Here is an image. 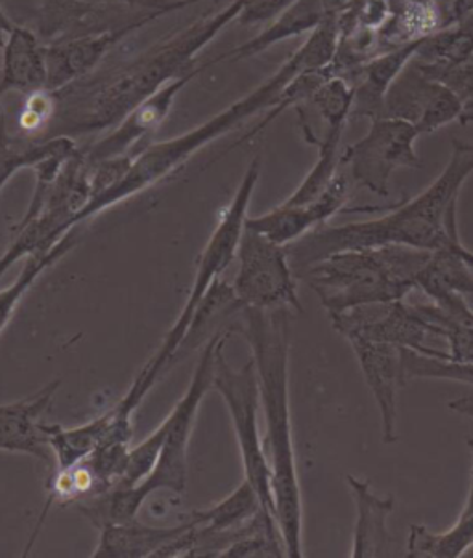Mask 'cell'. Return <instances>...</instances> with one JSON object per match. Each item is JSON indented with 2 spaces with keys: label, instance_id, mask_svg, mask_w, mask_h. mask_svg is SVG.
I'll return each mask as SVG.
<instances>
[{
  "label": "cell",
  "instance_id": "obj_1",
  "mask_svg": "<svg viewBox=\"0 0 473 558\" xmlns=\"http://www.w3.org/2000/svg\"><path fill=\"white\" fill-rule=\"evenodd\" d=\"M243 7L244 0H231L220 12L198 19L108 76L56 93V113L41 141L73 140L76 135L100 134L116 128L146 98L191 71L195 56L237 21Z\"/></svg>",
  "mask_w": 473,
  "mask_h": 558
},
{
  "label": "cell",
  "instance_id": "obj_2",
  "mask_svg": "<svg viewBox=\"0 0 473 558\" xmlns=\"http://www.w3.org/2000/svg\"><path fill=\"white\" fill-rule=\"evenodd\" d=\"M340 32L337 13H328L320 25L311 32L307 41L289 58V60L262 85L246 97L239 98L237 102L228 106L217 116L202 122L201 126L189 130L185 134L161 141L141 150L130 165L126 174L113 185L104 191L102 195L95 196L82 211L74 217L73 228H78L85 220L92 219L108 207L117 206L121 202L140 195L146 189L158 185L165 178L172 177L180 167L187 163L196 153L213 141L220 140L222 135L230 134L231 130L241 126L250 117L272 110L279 102L287 87L307 71L328 68L339 49Z\"/></svg>",
  "mask_w": 473,
  "mask_h": 558
},
{
  "label": "cell",
  "instance_id": "obj_3",
  "mask_svg": "<svg viewBox=\"0 0 473 558\" xmlns=\"http://www.w3.org/2000/svg\"><path fill=\"white\" fill-rule=\"evenodd\" d=\"M453 150L440 177L424 193L403 202L379 219L342 226H318L296 243L287 246L294 276L328 255L347 250L376 248L401 244L433 250L448 244L459 233L457 201L473 174V145L453 140Z\"/></svg>",
  "mask_w": 473,
  "mask_h": 558
},
{
  "label": "cell",
  "instance_id": "obj_4",
  "mask_svg": "<svg viewBox=\"0 0 473 558\" xmlns=\"http://www.w3.org/2000/svg\"><path fill=\"white\" fill-rule=\"evenodd\" d=\"M289 311L286 307H243L241 316L231 324L230 333L243 335L252 348V361L259 379V396L267 425L265 449L272 470L276 520L286 541L287 557L302 558V492L298 481L289 400Z\"/></svg>",
  "mask_w": 473,
  "mask_h": 558
},
{
  "label": "cell",
  "instance_id": "obj_5",
  "mask_svg": "<svg viewBox=\"0 0 473 558\" xmlns=\"http://www.w3.org/2000/svg\"><path fill=\"white\" fill-rule=\"evenodd\" d=\"M432 252L401 244L347 250L305 268L296 278L320 298L328 316L359 305L403 300L416 289V276Z\"/></svg>",
  "mask_w": 473,
  "mask_h": 558
},
{
  "label": "cell",
  "instance_id": "obj_6",
  "mask_svg": "<svg viewBox=\"0 0 473 558\" xmlns=\"http://www.w3.org/2000/svg\"><path fill=\"white\" fill-rule=\"evenodd\" d=\"M225 331H217L207 340L195 372L189 383V389L178 401L172 413L165 418L167 433L163 446L159 451L158 462L150 475L134 488H111V490L80 501V510L89 518L95 527H104L110 523H124L137 518L146 499L159 490L183 494L187 486V449L189 440L195 427L196 413L201 403L211 390L213 363L219 340Z\"/></svg>",
  "mask_w": 473,
  "mask_h": 558
},
{
  "label": "cell",
  "instance_id": "obj_7",
  "mask_svg": "<svg viewBox=\"0 0 473 558\" xmlns=\"http://www.w3.org/2000/svg\"><path fill=\"white\" fill-rule=\"evenodd\" d=\"M259 178H262V158L255 156L248 169L244 172L235 196H233V201L222 215L217 230L213 231L206 248L202 252L201 262H198V268H196L195 281H193V287L189 291L187 302L183 305L182 313L174 322V326L170 328L169 335L165 337L161 348L150 359V363L146 364L145 368L141 371L140 376L132 383V387L124 396L128 403L134 405L135 409L141 405V401L145 400V396L158 383L161 374L167 372L169 366H172V359H174L178 348L185 339V335L191 328V322H193L196 311L201 307L202 300L206 298L213 283L220 279V274L225 272L226 268L230 267L231 262L235 259L237 246H239L244 225L248 219L250 202H252L255 187L259 183Z\"/></svg>",
  "mask_w": 473,
  "mask_h": 558
},
{
  "label": "cell",
  "instance_id": "obj_8",
  "mask_svg": "<svg viewBox=\"0 0 473 558\" xmlns=\"http://www.w3.org/2000/svg\"><path fill=\"white\" fill-rule=\"evenodd\" d=\"M228 335V333H226ZM226 335L217 344L213 363L211 390L225 400L235 429L237 444L243 459L244 480L257 492L263 507L276 517L272 494V470L265 440L259 433V379L252 359L235 371L225 355Z\"/></svg>",
  "mask_w": 473,
  "mask_h": 558
},
{
  "label": "cell",
  "instance_id": "obj_9",
  "mask_svg": "<svg viewBox=\"0 0 473 558\" xmlns=\"http://www.w3.org/2000/svg\"><path fill=\"white\" fill-rule=\"evenodd\" d=\"M0 8L13 25L31 28L45 45L124 26H146L172 13L169 10L100 7L82 0H0Z\"/></svg>",
  "mask_w": 473,
  "mask_h": 558
},
{
  "label": "cell",
  "instance_id": "obj_10",
  "mask_svg": "<svg viewBox=\"0 0 473 558\" xmlns=\"http://www.w3.org/2000/svg\"><path fill=\"white\" fill-rule=\"evenodd\" d=\"M235 278L231 291L243 307L286 310L302 313L296 292V276L292 270L287 246L274 243L259 231L244 225L237 246Z\"/></svg>",
  "mask_w": 473,
  "mask_h": 558
},
{
  "label": "cell",
  "instance_id": "obj_11",
  "mask_svg": "<svg viewBox=\"0 0 473 558\" xmlns=\"http://www.w3.org/2000/svg\"><path fill=\"white\" fill-rule=\"evenodd\" d=\"M419 130L398 119H374L364 137L348 145L340 156V167L359 187L377 196H389L390 178L398 169H422L414 150Z\"/></svg>",
  "mask_w": 473,
  "mask_h": 558
},
{
  "label": "cell",
  "instance_id": "obj_12",
  "mask_svg": "<svg viewBox=\"0 0 473 558\" xmlns=\"http://www.w3.org/2000/svg\"><path fill=\"white\" fill-rule=\"evenodd\" d=\"M381 117L409 122L425 135L435 134L451 122L468 124L473 121V111L448 84L411 60L385 95Z\"/></svg>",
  "mask_w": 473,
  "mask_h": 558
},
{
  "label": "cell",
  "instance_id": "obj_13",
  "mask_svg": "<svg viewBox=\"0 0 473 558\" xmlns=\"http://www.w3.org/2000/svg\"><path fill=\"white\" fill-rule=\"evenodd\" d=\"M329 320L335 331L344 339L363 337L414 350L429 357L448 359V353L429 347L427 340L435 337L432 326L420 315L416 305L405 304L403 300L359 305L340 315L329 316Z\"/></svg>",
  "mask_w": 473,
  "mask_h": 558
},
{
  "label": "cell",
  "instance_id": "obj_14",
  "mask_svg": "<svg viewBox=\"0 0 473 558\" xmlns=\"http://www.w3.org/2000/svg\"><path fill=\"white\" fill-rule=\"evenodd\" d=\"M202 71H206L204 65L193 68L161 87L153 97L146 98L145 102L130 111L111 130L110 134L84 150L85 161L89 165H97L100 161H106V159L121 158V156H134L135 158L137 153H134V148H137L140 143L158 132L159 126L167 121V117L174 108L178 95Z\"/></svg>",
  "mask_w": 473,
  "mask_h": 558
},
{
  "label": "cell",
  "instance_id": "obj_15",
  "mask_svg": "<svg viewBox=\"0 0 473 558\" xmlns=\"http://www.w3.org/2000/svg\"><path fill=\"white\" fill-rule=\"evenodd\" d=\"M347 340L353 348V353L361 364L364 381L368 385L381 414L383 442H398V395L407 381L403 371V348L363 337H350Z\"/></svg>",
  "mask_w": 473,
  "mask_h": 558
},
{
  "label": "cell",
  "instance_id": "obj_16",
  "mask_svg": "<svg viewBox=\"0 0 473 558\" xmlns=\"http://www.w3.org/2000/svg\"><path fill=\"white\" fill-rule=\"evenodd\" d=\"M348 195H350V178L348 172L339 169L326 191L307 206L281 204L265 215L248 217L246 226L259 231L274 243L289 246L296 243L298 239L307 235L311 230L333 219L335 215L347 206Z\"/></svg>",
  "mask_w": 473,
  "mask_h": 558
},
{
  "label": "cell",
  "instance_id": "obj_17",
  "mask_svg": "<svg viewBox=\"0 0 473 558\" xmlns=\"http://www.w3.org/2000/svg\"><path fill=\"white\" fill-rule=\"evenodd\" d=\"M141 28L145 26H124L116 31L98 32L92 36L47 45V92L56 95L71 85L78 84L80 80L97 69L98 63L110 54L116 45Z\"/></svg>",
  "mask_w": 473,
  "mask_h": 558
},
{
  "label": "cell",
  "instance_id": "obj_18",
  "mask_svg": "<svg viewBox=\"0 0 473 558\" xmlns=\"http://www.w3.org/2000/svg\"><path fill=\"white\" fill-rule=\"evenodd\" d=\"M60 381L49 383L39 392L25 400L0 405V449L13 453H28L43 462H52L47 435L39 424L43 413L54 400Z\"/></svg>",
  "mask_w": 473,
  "mask_h": 558
},
{
  "label": "cell",
  "instance_id": "obj_19",
  "mask_svg": "<svg viewBox=\"0 0 473 558\" xmlns=\"http://www.w3.org/2000/svg\"><path fill=\"white\" fill-rule=\"evenodd\" d=\"M47 45L31 28L13 25L0 58V98L12 92H47Z\"/></svg>",
  "mask_w": 473,
  "mask_h": 558
},
{
  "label": "cell",
  "instance_id": "obj_20",
  "mask_svg": "<svg viewBox=\"0 0 473 558\" xmlns=\"http://www.w3.org/2000/svg\"><path fill=\"white\" fill-rule=\"evenodd\" d=\"M348 488L352 492L357 507V520L353 531L352 558L396 557L395 542L390 538L387 520L395 510L392 496H377L372 490L371 481L348 475Z\"/></svg>",
  "mask_w": 473,
  "mask_h": 558
},
{
  "label": "cell",
  "instance_id": "obj_21",
  "mask_svg": "<svg viewBox=\"0 0 473 558\" xmlns=\"http://www.w3.org/2000/svg\"><path fill=\"white\" fill-rule=\"evenodd\" d=\"M420 41L407 43L398 49L374 56L353 73L350 84L353 87L352 117H368L371 121L381 119L383 102L390 85L398 78V74L409 65L419 52Z\"/></svg>",
  "mask_w": 473,
  "mask_h": 558
},
{
  "label": "cell",
  "instance_id": "obj_22",
  "mask_svg": "<svg viewBox=\"0 0 473 558\" xmlns=\"http://www.w3.org/2000/svg\"><path fill=\"white\" fill-rule=\"evenodd\" d=\"M326 15H328V12H326V8H324L320 0H298L296 4H292L278 19H274L265 31L259 32L250 41L243 43L235 49L228 50L225 54L217 56L215 60L206 61L202 65L207 69L219 65V63H235V61L254 58V56L262 54L278 43L292 39V37L304 36L307 32L315 31Z\"/></svg>",
  "mask_w": 473,
  "mask_h": 558
},
{
  "label": "cell",
  "instance_id": "obj_23",
  "mask_svg": "<svg viewBox=\"0 0 473 558\" xmlns=\"http://www.w3.org/2000/svg\"><path fill=\"white\" fill-rule=\"evenodd\" d=\"M193 527L187 518L177 527H150L145 523L130 520L124 523H110L100 527L97 549L93 557L98 558H146L156 557L170 542Z\"/></svg>",
  "mask_w": 473,
  "mask_h": 558
},
{
  "label": "cell",
  "instance_id": "obj_24",
  "mask_svg": "<svg viewBox=\"0 0 473 558\" xmlns=\"http://www.w3.org/2000/svg\"><path fill=\"white\" fill-rule=\"evenodd\" d=\"M459 233L448 244L433 250L416 276V289L429 296L433 304H442L453 296H473V270L461 254Z\"/></svg>",
  "mask_w": 473,
  "mask_h": 558
},
{
  "label": "cell",
  "instance_id": "obj_25",
  "mask_svg": "<svg viewBox=\"0 0 473 558\" xmlns=\"http://www.w3.org/2000/svg\"><path fill=\"white\" fill-rule=\"evenodd\" d=\"M78 146L71 137L36 141L26 135H15L8 130L7 117L0 116V191L19 170L34 169L37 165L54 158L71 156Z\"/></svg>",
  "mask_w": 473,
  "mask_h": 558
},
{
  "label": "cell",
  "instance_id": "obj_26",
  "mask_svg": "<svg viewBox=\"0 0 473 558\" xmlns=\"http://www.w3.org/2000/svg\"><path fill=\"white\" fill-rule=\"evenodd\" d=\"M435 337L448 340V359L473 363V311L466 296H453L442 304H414Z\"/></svg>",
  "mask_w": 473,
  "mask_h": 558
},
{
  "label": "cell",
  "instance_id": "obj_27",
  "mask_svg": "<svg viewBox=\"0 0 473 558\" xmlns=\"http://www.w3.org/2000/svg\"><path fill=\"white\" fill-rule=\"evenodd\" d=\"M116 407H111L110 411L100 414L98 418L71 429L60 425H43L50 451L54 456L56 470H68L97 451L104 440L110 437Z\"/></svg>",
  "mask_w": 473,
  "mask_h": 558
},
{
  "label": "cell",
  "instance_id": "obj_28",
  "mask_svg": "<svg viewBox=\"0 0 473 558\" xmlns=\"http://www.w3.org/2000/svg\"><path fill=\"white\" fill-rule=\"evenodd\" d=\"M473 547V488L468 492L461 517L442 533L413 525L407 541V557L459 558Z\"/></svg>",
  "mask_w": 473,
  "mask_h": 558
},
{
  "label": "cell",
  "instance_id": "obj_29",
  "mask_svg": "<svg viewBox=\"0 0 473 558\" xmlns=\"http://www.w3.org/2000/svg\"><path fill=\"white\" fill-rule=\"evenodd\" d=\"M76 244H78V233H76V228H73L58 243L52 244L49 248L39 250V252L28 257V262H26L23 272L19 274V278L8 289L0 291V335L7 329L8 324L12 320L13 313L17 311V305L21 304V300L25 298L28 289L36 283V279L47 268L60 262L63 255H68Z\"/></svg>",
  "mask_w": 473,
  "mask_h": 558
},
{
  "label": "cell",
  "instance_id": "obj_30",
  "mask_svg": "<svg viewBox=\"0 0 473 558\" xmlns=\"http://www.w3.org/2000/svg\"><path fill=\"white\" fill-rule=\"evenodd\" d=\"M265 509L257 492L252 488L248 481L244 480L228 498L207 509L195 510L189 518L209 533H228L237 531L259 514Z\"/></svg>",
  "mask_w": 473,
  "mask_h": 558
},
{
  "label": "cell",
  "instance_id": "obj_31",
  "mask_svg": "<svg viewBox=\"0 0 473 558\" xmlns=\"http://www.w3.org/2000/svg\"><path fill=\"white\" fill-rule=\"evenodd\" d=\"M326 126H347L352 117L353 87L340 76H331L311 97Z\"/></svg>",
  "mask_w": 473,
  "mask_h": 558
},
{
  "label": "cell",
  "instance_id": "obj_32",
  "mask_svg": "<svg viewBox=\"0 0 473 558\" xmlns=\"http://www.w3.org/2000/svg\"><path fill=\"white\" fill-rule=\"evenodd\" d=\"M296 2L298 0H244V7L237 17V23L244 26L272 23L274 19H278Z\"/></svg>",
  "mask_w": 473,
  "mask_h": 558
},
{
  "label": "cell",
  "instance_id": "obj_33",
  "mask_svg": "<svg viewBox=\"0 0 473 558\" xmlns=\"http://www.w3.org/2000/svg\"><path fill=\"white\" fill-rule=\"evenodd\" d=\"M435 78L442 80L444 84H448L457 95H461L462 100L466 102L473 97V54L468 60L462 61L459 65L451 69H444L438 73H427Z\"/></svg>",
  "mask_w": 473,
  "mask_h": 558
},
{
  "label": "cell",
  "instance_id": "obj_34",
  "mask_svg": "<svg viewBox=\"0 0 473 558\" xmlns=\"http://www.w3.org/2000/svg\"><path fill=\"white\" fill-rule=\"evenodd\" d=\"M473 13V0H451L449 7V26L456 25L462 19Z\"/></svg>",
  "mask_w": 473,
  "mask_h": 558
},
{
  "label": "cell",
  "instance_id": "obj_35",
  "mask_svg": "<svg viewBox=\"0 0 473 558\" xmlns=\"http://www.w3.org/2000/svg\"><path fill=\"white\" fill-rule=\"evenodd\" d=\"M449 409H451V411H456L457 414H462V416L473 420L472 396H462V398L449 401Z\"/></svg>",
  "mask_w": 473,
  "mask_h": 558
},
{
  "label": "cell",
  "instance_id": "obj_36",
  "mask_svg": "<svg viewBox=\"0 0 473 558\" xmlns=\"http://www.w3.org/2000/svg\"><path fill=\"white\" fill-rule=\"evenodd\" d=\"M320 2L324 4V8H326V12L339 13L340 10H344L352 0H320Z\"/></svg>",
  "mask_w": 473,
  "mask_h": 558
},
{
  "label": "cell",
  "instance_id": "obj_37",
  "mask_svg": "<svg viewBox=\"0 0 473 558\" xmlns=\"http://www.w3.org/2000/svg\"><path fill=\"white\" fill-rule=\"evenodd\" d=\"M461 254H462V257H464V262L468 263V267L472 268V270H473V252H470V250H468L466 246H464V244H462Z\"/></svg>",
  "mask_w": 473,
  "mask_h": 558
},
{
  "label": "cell",
  "instance_id": "obj_38",
  "mask_svg": "<svg viewBox=\"0 0 473 558\" xmlns=\"http://www.w3.org/2000/svg\"><path fill=\"white\" fill-rule=\"evenodd\" d=\"M468 448H470V453H472V483H470V486L473 488V437L468 438Z\"/></svg>",
  "mask_w": 473,
  "mask_h": 558
}]
</instances>
